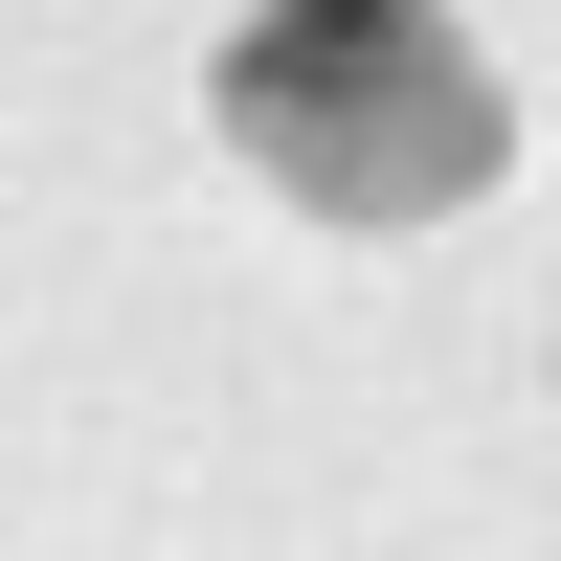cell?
Here are the masks:
<instances>
[{
	"instance_id": "cell-1",
	"label": "cell",
	"mask_w": 561,
	"mask_h": 561,
	"mask_svg": "<svg viewBox=\"0 0 561 561\" xmlns=\"http://www.w3.org/2000/svg\"><path fill=\"white\" fill-rule=\"evenodd\" d=\"M203 113L314 225H449V203L517 180V90H494V45L449 0H248L225 68H203Z\"/></svg>"
}]
</instances>
